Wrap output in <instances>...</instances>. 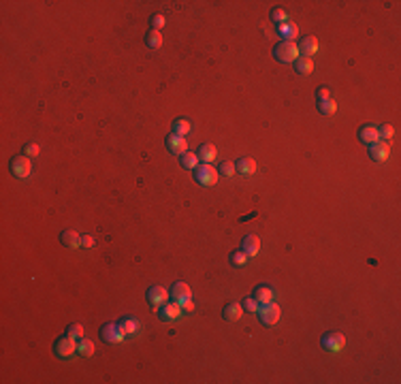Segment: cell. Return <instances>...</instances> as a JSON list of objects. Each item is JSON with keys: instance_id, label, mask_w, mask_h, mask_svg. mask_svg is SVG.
Segmentation results:
<instances>
[{"instance_id": "cell-1", "label": "cell", "mask_w": 401, "mask_h": 384, "mask_svg": "<svg viewBox=\"0 0 401 384\" xmlns=\"http://www.w3.org/2000/svg\"><path fill=\"white\" fill-rule=\"evenodd\" d=\"M299 56H301L299 47H297V43H292V41H280L278 45L273 47V58L278 62H282V64L295 62Z\"/></svg>"}, {"instance_id": "cell-2", "label": "cell", "mask_w": 401, "mask_h": 384, "mask_svg": "<svg viewBox=\"0 0 401 384\" xmlns=\"http://www.w3.org/2000/svg\"><path fill=\"white\" fill-rule=\"evenodd\" d=\"M218 169H213L209 163H203L194 169V180H197L201 186H213L218 182Z\"/></svg>"}, {"instance_id": "cell-3", "label": "cell", "mask_w": 401, "mask_h": 384, "mask_svg": "<svg viewBox=\"0 0 401 384\" xmlns=\"http://www.w3.org/2000/svg\"><path fill=\"white\" fill-rule=\"evenodd\" d=\"M256 314H258V318H261V323H263V325L271 327V325H275V323L280 320V308L275 305L273 301H269V303H261V305H258V310H256Z\"/></svg>"}, {"instance_id": "cell-4", "label": "cell", "mask_w": 401, "mask_h": 384, "mask_svg": "<svg viewBox=\"0 0 401 384\" xmlns=\"http://www.w3.org/2000/svg\"><path fill=\"white\" fill-rule=\"evenodd\" d=\"M320 346H323L325 350H329V352H340V350H344V346H346V337L340 331H327L323 335V339H320Z\"/></svg>"}, {"instance_id": "cell-5", "label": "cell", "mask_w": 401, "mask_h": 384, "mask_svg": "<svg viewBox=\"0 0 401 384\" xmlns=\"http://www.w3.org/2000/svg\"><path fill=\"white\" fill-rule=\"evenodd\" d=\"M75 350H77V342H75V337H70L68 333L60 335L56 339V344H53V352H56V356H60V359H66V356H70Z\"/></svg>"}, {"instance_id": "cell-6", "label": "cell", "mask_w": 401, "mask_h": 384, "mask_svg": "<svg viewBox=\"0 0 401 384\" xmlns=\"http://www.w3.org/2000/svg\"><path fill=\"white\" fill-rule=\"evenodd\" d=\"M9 169H11V173L15 177L24 180V177H28L32 173V163L28 156H13L11 163H9Z\"/></svg>"}, {"instance_id": "cell-7", "label": "cell", "mask_w": 401, "mask_h": 384, "mask_svg": "<svg viewBox=\"0 0 401 384\" xmlns=\"http://www.w3.org/2000/svg\"><path fill=\"white\" fill-rule=\"evenodd\" d=\"M182 305L180 303H163V305L158 308V316H160V320H165V323H171V320H177L182 316Z\"/></svg>"}, {"instance_id": "cell-8", "label": "cell", "mask_w": 401, "mask_h": 384, "mask_svg": "<svg viewBox=\"0 0 401 384\" xmlns=\"http://www.w3.org/2000/svg\"><path fill=\"white\" fill-rule=\"evenodd\" d=\"M101 335H103L105 342H109V344H120L122 339H124V333H122V329H120L118 323H107V325H103Z\"/></svg>"}, {"instance_id": "cell-9", "label": "cell", "mask_w": 401, "mask_h": 384, "mask_svg": "<svg viewBox=\"0 0 401 384\" xmlns=\"http://www.w3.org/2000/svg\"><path fill=\"white\" fill-rule=\"evenodd\" d=\"M165 143H167V149L171 151V154H184V151H188V141H186V137H180V135H167V139H165Z\"/></svg>"}, {"instance_id": "cell-10", "label": "cell", "mask_w": 401, "mask_h": 384, "mask_svg": "<svg viewBox=\"0 0 401 384\" xmlns=\"http://www.w3.org/2000/svg\"><path fill=\"white\" fill-rule=\"evenodd\" d=\"M147 303L149 305H154V308H160L163 303H167V297H169V292L163 288V286H158V284H151V286L147 288Z\"/></svg>"}, {"instance_id": "cell-11", "label": "cell", "mask_w": 401, "mask_h": 384, "mask_svg": "<svg viewBox=\"0 0 401 384\" xmlns=\"http://www.w3.org/2000/svg\"><path fill=\"white\" fill-rule=\"evenodd\" d=\"M369 156L376 160V163H384L390 156V143H384V141H376V143L369 145Z\"/></svg>"}, {"instance_id": "cell-12", "label": "cell", "mask_w": 401, "mask_h": 384, "mask_svg": "<svg viewBox=\"0 0 401 384\" xmlns=\"http://www.w3.org/2000/svg\"><path fill=\"white\" fill-rule=\"evenodd\" d=\"M169 297H171L175 303H182L186 301V299H190V286L186 282H175L173 286H171V290H169Z\"/></svg>"}, {"instance_id": "cell-13", "label": "cell", "mask_w": 401, "mask_h": 384, "mask_svg": "<svg viewBox=\"0 0 401 384\" xmlns=\"http://www.w3.org/2000/svg\"><path fill=\"white\" fill-rule=\"evenodd\" d=\"M222 316H224V320H228V323H237V320L244 316V308H242V303H237V301H228L226 305L222 308Z\"/></svg>"}, {"instance_id": "cell-14", "label": "cell", "mask_w": 401, "mask_h": 384, "mask_svg": "<svg viewBox=\"0 0 401 384\" xmlns=\"http://www.w3.org/2000/svg\"><path fill=\"white\" fill-rule=\"evenodd\" d=\"M299 53H301V56H307V58H311V56H314V53L318 51V39L316 37H311V34H309V37H303L301 39V43H299Z\"/></svg>"}, {"instance_id": "cell-15", "label": "cell", "mask_w": 401, "mask_h": 384, "mask_svg": "<svg viewBox=\"0 0 401 384\" xmlns=\"http://www.w3.org/2000/svg\"><path fill=\"white\" fill-rule=\"evenodd\" d=\"M359 141L365 145H371L378 141V128L371 126V124H363V126L359 128Z\"/></svg>"}, {"instance_id": "cell-16", "label": "cell", "mask_w": 401, "mask_h": 384, "mask_svg": "<svg viewBox=\"0 0 401 384\" xmlns=\"http://www.w3.org/2000/svg\"><path fill=\"white\" fill-rule=\"evenodd\" d=\"M242 250L246 252L248 258H252L258 254V250H261V239H258L256 235H246L244 241H242Z\"/></svg>"}, {"instance_id": "cell-17", "label": "cell", "mask_w": 401, "mask_h": 384, "mask_svg": "<svg viewBox=\"0 0 401 384\" xmlns=\"http://www.w3.org/2000/svg\"><path fill=\"white\" fill-rule=\"evenodd\" d=\"M278 34L282 37V41L295 43V39L299 37V28H297V24H292V22H284V24L278 26Z\"/></svg>"}, {"instance_id": "cell-18", "label": "cell", "mask_w": 401, "mask_h": 384, "mask_svg": "<svg viewBox=\"0 0 401 384\" xmlns=\"http://www.w3.org/2000/svg\"><path fill=\"white\" fill-rule=\"evenodd\" d=\"M292 64H295V73H299V75L314 73V62H311V58H307V56H299Z\"/></svg>"}, {"instance_id": "cell-19", "label": "cell", "mask_w": 401, "mask_h": 384, "mask_svg": "<svg viewBox=\"0 0 401 384\" xmlns=\"http://www.w3.org/2000/svg\"><path fill=\"white\" fill-rule=\"evenodd\" d=\"M252 297L258 303H269V301H273V288L267 286V284H258V286L254 288V292H252Z\"/></svg>"}, {"instance_id": "cell-20", "label": "cell", "mask_w": 401, "mask_h": 384, "mask_svg": "<svg viewBox=\"0 0 401 384\" xmlns=\"http://www.w3.org/2000/svg\"><path fill=\"white\" fill-rule=\"evenodd\" d=\"M235 171L242 175H254L256 173V163L254 158H239L235 163Z\"/></svg>"}, {"instance_id": "cell-21", "label": "cell", "mask_w": 401, "mask_h": 384, "mask_svg": "<svg viewBox=\"0 0 401 384\" xmlns=\"http://www.w3.org/2000/svg\"><path fill=\"white\" fill-rule=\"evenodd\" d=\"M60 241H62V244H64L66 248H79V246H82V237H79L75 231H70V228L62 231V233H60Z\"/></svg>"}, {"instance_id": "cell-22", "label": "cell", "mask_w": 401, "mask_h": 384, "mask_svg": "<svg viewBox=\"0 0 401 384\" xmlns=\"http://www.w3.org/2000/svg\"><path fill=\"white\" fill-rule=\"evenodd\" d=\"M199 160H203V163H211V160H216V147H213L211 143H203L197 151Z\"/></svg>"}, {"instance_id": "cell-23", "label": "cell", "mask_w": 401, "mask_h": 384, "mask_svg": "<svg viewBox=\"0 0 401 384\" xmlns=\"http://www.w3.org/2000/svg\"><path fill=\"white\" fill-rule=\"evenodd\" d=\"M77 352L82 356H92L94 354V342L92 339H86V337L77 339Z\"/></svg>"}, {"instance_id": "cell-24", "label": "cell", "mask_w": 401, "mask_h": 384, "mask_svg": "<svg viewBox=\"0 0 401 384\" xmlns=\"http://www.w3.org/2000/svg\"><path fill=\"white\" fill-rule=\"evenodd\" d=\"M145 45L149 49H158L160 45H163V34H160L158 30H149L145 34Z\"/></svg>"}, {"instance_id": "cell-25", "label": "cell", "mask_w": 401, "mask_h": 384, "mask_svg": "<svg viewBox=\"0 0 401 384\" xmlns=\"http://www.w3.org/2000/svg\"><path fill=\"white\" fill-rule=\"evenodd\" d=\"M190 122L186 120V118H180V120H175L173 122V135H180V137H186L190 132Z\"/></svg>"}, {"instance_id": "cell-26", "label": "cell", "mask_w": 401, "mask_h": 384, "mask_svg": "<svg viewBox=\"0 0 401 384\" xmlns=\"http://www.w3.org/2000/svg\"><path fill=\"white\" fill-rule=\"evenodd\" d=\"M180 163H182L184 169H197L199 167V156L194 154V151H184L182 158H180Z\"/></svg>"}, {"instance_id": "cell-27", "label": "cell", "mask_w": 401, "mask_h": 384, "mask_svg": "<svg viewBox=\"0 0 401 384\" xmlns=\"http://www.w3.org/2000/svg\"><path fill=\"white\" fill-rule=\"evenodd\" d=\"M395 135V128L390 124H382L378 128V141H384V143H390V139Z\"/></svg>"}, {"instance_id": "cell-28", "label": "cell", "mask_w": 401, "mask_h": 384, "mask_svg": "<svg viewBox=\"0 0 401 384\" xmlns=\"http://www.w3.org/2000/svg\"><path fill=\"white\" fill-rule=\"evenodd\" d=\"M118 325H120V329H122L124 335H130V333L137 331V320H132V318H122Z\"/></svg>"}, {"instance_id": "cell-29", "label": "cell", "mask_w": 401, "mask_h": 384, "mask_svg": "<svg viewBox=\"0 0 401 384\" xmlns=\"http://www.w3.org/2000/svg\"><path fill=\"white\" fill-rule=\"evenodd\" d=\"M218 173H220L222 177L235 175V163H230V160H222V163L218 165Z\"/></svg>"}, {"instance_id": "cell-30", "label": "cell", "mask_w": 401, "mask_h": 384, "mask_svg": "<svg viewBox=\"0 0 401 384\" xmlns=\"http://www.w3.org/2000/svg\"><path fill=\"white\" fill-rule=\"evenodd\" d=\"M271 22H275V24H284V22H288V13L284 11V9H280V7H275V9H271Z\"/></svg>"}, {"instance_id": "cell-31", "label": "cell", "mask_w": 401, "mask_h": 384, "mask_svg": "<svg viewBox=\"0 0 401 384\" xmlns=\"http://www.w3.org/2000/svg\"><path fill=\"white\" fill-rule=\"evenodd\" d=\"M318 111L325 113V115H333V113L337 111V103L331 101V98H329V101H325V103H318Z\"/></svg>"}, {"instance_id": "cell-32", "label": "cell", "mask_w": 401, "mask_h": 384, "mask_svg": "<svg viewBox=\"0 0 401 384\" xmlns=\"http://www.w3.org/2000/svg\"><path fill=\"white\" fill-rule=\"evenodd\" d=\"M230 263H233L235 267H244L248 263V256H246L244 250H237V252L230 254Z\"/></svg>"}, {"instance_id": "cell-33", "label": "cell", "mask_w": 401, "mask_h": 384, "mask_svg": "<svg viewBox=\"0 0 401 384\" xmlns=\"http://www.w3.org/2000/svg\"><path fill=\"white\" fill-rule=\"evenodd\" d=\"M66 333H68L70 337H75V339H82V337H84V327L79 325V323H73V325L66 327Z\"/></svg>"}, {"instance_id": "cell-34", "label": "cell", "mask_w": 401, "mask_h": 384, "mask_svg": "<svg viewBox=\"0 0 401 384\" xmlns=\"http://www.w3.org/2000/svg\"><path fill=\"white\" fill-rule=\"evenodd\" d=\"M167 22H165V17L163 15H151L149 17V30H158L160 32V28H163Z\"/></svg>"}, {"instance_id": "cell-35", "label": "cell", "mask_w": 401, "mask_h": 384, "mask_svg": "<svg viewBox=\"0 0 401 384\" xmlns=\"http://www.w3.org/2000/svg\"><path fill=\"white\" fill-rule=\"evenodd\" d=\"M258 305H261V303H258L254 297H246V299L242 301L244 312H256V310H258Z\"/></svg>"}, {"instance_id": "cell-36", "label": "cell", "mask_w": 401, "mask_h": 384, "mask_svg": "<svg viewBox=\"0 0 401 384\" xmlns=\"http://www.w3.org/2000/svg\"><path fill=\"white\" fill-rule=\"evenodd\" d=\"M39 145L37 143H26L24 145V156H28V158H37L39 156Z\"/></svg>"}, {"instance_id": "cell-37", "label": "cell", "mask_w": 401, "mask_h": 384, "mask_svg": "<svg viewBox=\"0 0 401 384\" xmlns=\"http://www.w3.org/2000/svg\"><path fill=\"white\" fill-rule=\"evenodd\" d=\"M329 98H331V92H329V88H318L316 90V101L318 103H325V101H329Z\"/></svg>"}, {"instance_id": "cell-38", "label": "cell", "mask_w": 401, "mask_h": 384, "mask_svg": "<svg viewBox=\"0 0 401 384\" xmlns=\"http://www.w3.org/2000/svg\"><path fill=\"white\" fill-rule=\"evenodd\" d=\"M82 246L84 248H92L94 246V237L92 235H82Z\"/></svg>"}, {"instance_id": "cell-39", "label": "cell", "mask_w": 401, "mask_h": 384, "mask_svg": "<svg viewBox=\"0 0 401 384\" xmlns=\"http://www.w3.org/2000/svg\"><path fill=\"white\" fill-rule=\"evenodd\" d=\"M182 310H184V312H192V310H194V303H192L190 299H186V301L182 303Z\"/></svg>"}]
</instances>
